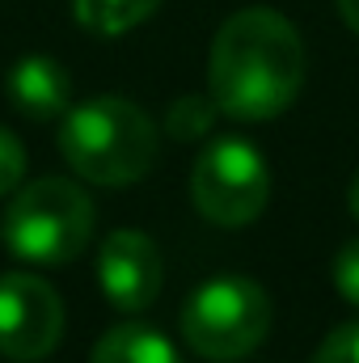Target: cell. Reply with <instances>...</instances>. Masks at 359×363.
<instances>
[{
    "label": "cell",
    "instance_id": "cell-1",
    "mask_svg": "<svg viewBox=\"0 0 359 363\" xmlns=\"http://www.w3.org/2000/svg\"><path fill=\"white\" fill-rule=\"evenodd\" d=\"M207 85L220 114L237 123L283 114L304 85V47L296 26L267 4L233 13L211 38Z\"/></svg>",
    "mask_w": 359,
    "mask_h": 363
},
{
    "label": "cell",
    "instance_id": "cell-11",
    "mask_svg": "<svg viewBox=\"0 0 359 363\" xmlns=\"http://www.w3.org/2000/svg\"><path fill=\"white\" fill-rule=\"evenodd\" d=\"M216 114H220V106H216V97H178L174 106H170V135L174 140H203L207 135V127L216 123Z\"/></svg>",
    "mask_w": 359,
    "mask_h": 363
},
{
    "label": "cell",
    "instance_id": "cell-7",
    "mask_svg": "<svg viewBox=\"0 0 359 363\" xmlns=\"http://www.w3.org/2000/svg\"><path fill=\"white\" fill-rule=\"evenodd\" d=\"M97 283L118 313H144L161 291L157 241L136 233V228L110 233L97 250Z\"/></svg>",
    "mask_w": 359,
    "mask_h": 363
},
{
    "label": "cell",
    "instance_id": "cell-12",
    "mask_svg": "<svg viewBox=\"0 0 359 363\" xmlns=\"http://www.w3.org/2000/svg\"><path fill=\"white\" fill-rule=\"evenodd\" d=\"M313 363H359V321L338 325V330L317 347Z\"/></svg>",
    "mask_w": 359,
    "mask_h": 363
},
{
    "label": "cell",
    "instance_id": "cell-13",
    "mask_svg": "<svg viewBox=\"0 0 359 363\" xmlns=\"http://www.w3.org/2000/svg\"><path fill=\"white\" fill-rule=\"evenodd\" d=\"M21 178H26V152L17 144V135L0 127V199L13 194L21 186Z\"/></svg>",
    "mask_w": 359,
    "mask_h": 363
},
{
    "label": "cell",
    "instance_id": "cell-6",
    "mask_svg": "<svg viewBox=\"0 0 359 363\" xmlns=\"http://www.w3.org/2000/svg\"><path fill=\"white\" fill-rule=\"evenodd\" d=\"M64 338V300L38 274H0V355L43 359Z\"/></svg>",
    "mask_w": 359,
    "mask_h": 363
},
{
    "label": "cell",
    "instance_id": "cell-3",
    "mask_svg": "<svg viewBox=\"0 0 359 363\" xmlns=\"http://www.w3.org/2000/svg\"><path fill=\"white\" fill-rule=\"evenodd\" d=\"M93 237V203L77 182L43 178L17 190L4 211V241L21 262L64 267L85 254Z\"/></svg>",
    "mask_w": 359,
    "mask_h": 363
},
{
    "label": "cell",
    "instance_id": "cell-14",
    "mask_svg": "<svg viewBox=\"0 0 359 363\" xmlns=\"http://www.w3.org/2000/svg\"><path fill=\"white\" fill-rule=\"evenodd\" d=\"M334 287L343 291L347 304L359 308V241H347L334 258Z\"/></svg>",
    "mask_w": 359,
    "mask_h": 363
},
{
    "label": "cell",
    "instance_id": "cell-2",
    "mask_svg": "<svg viewBox=\"0 0 359 363\" xmlns=\"http://www.w3.org/2000/svg\"><path fill=\"white\" fill-rule=\"evenodd\" d=\"M60 148L93 186H131L157 161V127L127 97H93L64 114Z\"/></svg>",
    "mask_w": 359,
    "mask_h": 363
},
{
    "label": "cell",
    "instance_id": "cell-15",
    "mask_svg": "<svg viewBox=\"0 0 359 363\" xmlns=\"http://www.w3.org/2000/svg\"><path fill=\"white\" fill-rule=\"evenodd\" d=\"M338 13H343V21L359 34V0H338Z\"/></svg>",
    "mask_w": 359,
    "mask_h": 363
},
{
    "label": "cell",
    "instance_id": "cell-5",
    "mask_svg": "<svg viewBox=\"0 0 359 363\" xmlns=\"http://www.w3.org/2000/svg\"><path fill=\"white\" fill-rule=\"evenodd\" d=\"M267 194V161L250 140L224 135V140H211L207 148H199L194 169H190V199L207 224L241 228L263 216Z\"/></svg>",
    "mask_w": 359,
    "mask_h": 363
},
{
    "label": "cell",
    "instance_id": "cell-8",
    "mask_svg": "<svg viewBox=\"0 0 359 363\" xmlns=\"http://www.w3.org/2000/svg\"><path fill=\"white\" fill-rule=\"evenodd\" d=\"M68 97H72V81L64 72V64L47 60V55H26L13 64L9 72V101L34 118V123H47V118H64L68 114Z\"/></svg>",
    "mask_w": 359,
    "mask_h": 363
},
{
    "label": "cell",
    "instance_id": "cell-9",
    "mask_svg": "<svg viewBox=\"0 0 359 363\" xmlns=\"http://www.w3.org/2000/svg\"><path fill=\"white\" fill-rule=\"evenodd\" d=\"M89 363H182V355L174 351V342L165 334H157L153 325L123 321V325L101 334Z\"/></svg>",
    "mask_w": 359,
    "mask_h": 363
},
{
    "label": "cell",
    "instance_id": "cell-10",
    "mask_svg": "<svg viewBox=\"0 0 359 363\" xmlns=\"http://www.w3.org/2000/svg\"><path fill=\"white\" fill-rule=\"evenodd\" d=\"M157 4L161 0H72V13L89 34L114 38V34H127L140 21H148L157 13Z\"/></svg>",
    "mask_w": 359,
    "mask_h": 363
},
{
    "label": "cell",
    "instance_id": "cell-4",
    "mask_svg": "<svg viewBox=\"0 0 359 363\" xmlns=\"http://www.w3.org/2000/svg\"><path fill=\"white\" fill-rule=\"evenodd\" d=\"M270 330L267 291L245 274H216L199 283L182 308V334L203 359H241Z\"/></svg>",
    "mask_w": 359,
    "mask_h": 363
},
{
    "label": "cell",
    "instance_id": "cell-16",
    "mask_svg": "<svg viewBox=\"0 0 359 363\" xmlns=\"http://www.w3.org/2000/svg\"><path fill=\"white\" fill-rule=\"evenodd\" d=\"M347 203H351V216L359 220V174L351 178V190H347Z\"/></svg>",
    "mask_w": 359,
    "mask_h": 363
}]
</instances>
